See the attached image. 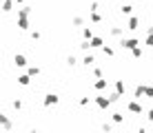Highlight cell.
Instances as JSON below:
<instances>
[{
  "instance_id": "obj_1",
  "label": "cell",
  "mask_w": 153,
  "mask_h": 133,
  "mask_svg": "<svg viewBox=\"0 0 153 133\" xmlns=\"http://www.w3.org/2000/svg\"><path fill=\"white\" fill-rule=\"evenodd\" d=\"M93 102H96V106L100 111H107L109 106H111L113 102H111V98H109V95H96V98H93Z\"/></svg>"
},
{
  "instance_id": "obj_2",
  "label": "cell",
  "mask_w": 153,
  "mask_h": 133,
  "mask_svg": "<svg viewBox=\"0 0 153 133\" xmlns=\"http://www.w3.org/2000/svg\"><path fill=\"white\" fill-rule=\"evenodd\" d=\"M120 47L126 51H133L135 47H140V40L138 38H120Z\"/></svg>"
},
{
  "instance_id": "obj_3",
  "label": "cell",
  "mask_w": 153,
  "mask_h": 133,
  "mask_svg": "<svg viewBox=\"0 0 153 133\" xmlns=\"http://www.w3.org/2000/svg\"><path fill=\"white\" fill-rule=\"evenodd\" d=\"M126 111H131V113H135V115H142L144 113V106H142L138 102V98H135V100H131V102H126Z\"/></svg>"
},
{
  "instance_id": "obj_4",
  "label": "cell",
  "mask_w": 153,
  "mask_h": 133,
  "mask_svg": "<svg viewBox=\"0 0 153 133\" xmlns=\"http://www.w3.org/2000/svg\"><path fill=\"white\" fill-rule=\"evenodd\" d=\"M13 65L18 67V69L27 67V56H22V53H16V56H13Z\"/></svg>"
},
{
  "instance_id": "obj_5",
  "label": "cell",
  "mask_w": 153,
  "mask_h": 133,
  "mask_svg": "<svg viewBox=\"0 0 153 133\" xmlns=\"http://www.w3.org/2000/svg\"><path fill=\"white\" fill-rule=\"evenodd\" d=\"M109 33L113 36V38H122V33H124V27H120V25H113V27H109Z\"/></svg>"
},
{
  "instance_id": "obj_6",
  "label": "cell",
  "mask_w": 153,
  "mask_h": 133,
  "mask_svg": "<svg viewBox=\"0 0 153 133\" xmlns=\"http://www.w3.org/2000/svg\"><path fill=\"white\" fill-rule=\"evenodd\" d=\"M0 124H2V131H4V133H9V131L13 129V122H11V118H9V115H2Z\"/></svg>"
},
{
  "instance_id": "obj_7",
  "label": "cell",
  "mask_w": 153,
  "mask_h": 133,
  "mask_svg": "<svg viewBox=\"0 0 153 133\" xmlns=\"http://www.w3.org/2000/svg\"><path fill=\"white\" fill-rule=\"evenodd\" d=\"M18 27H20V31H27L29 29V16H18Z\"/></svg>"
},
{
  "instance_id": "obj_8",
  "label": "cell",
  "mask_w": 153,
  "mask_h": 133,
  "mask_svg": "<svg viewBox=\"0 0 153 133\" xmlns=\"http://www.w3.org/2000/svg\"><path fill=\"white\" fill-rule=\"evenodd\" d=\"M138 27H140V20L135 18V16H129V20H126V29H129V31H135Z\"/></svg>"
},
{
  "instance_id": "obj_9",
  "label": "cell",
  "mask_w": 153,
  "mask_h": 133,
  "mask_svg": "<svg viewBox=\"0 0 153 133\" xmlns=\"http://www.w3.org/2000/svg\"><path fill=\"white\" fill-rule=\"evenodd\" d=\"M109 87V80H102V78H96V82H93V89L96 91H104V89Z\"/></svg>"
},
{
  "instance_id": "obj_10",
  "label": "cell",
  "mask_w": 153,
  "mask_h": 133,
  "mask_svg": "<svg viewBox=\"0 0 153 133\" xmlns=\"http://www.w3.org/2000/svg\"><path fill=\"white\" fill-rule=\"evenodd\" d=\"M53 104H58V95L56 93H47L45 95V106H53Z\"/></svg>"
},
{
  "instance_id": "obj_11",
  "label": "cell",
  "mask_w": 153,
  "mask_h": 133,
  "mask_svg": "<svg viewBox=\"0 0 153 133\" xmlns=\"http://www.w3.org/2000/svg\"><path fill=\"white\" fill-rule=\"evenodd\" d=\"M113 89H115V91H118L120 95H124V93H126V84H124V80H115Z\"/></svg>"
},
{
  "instance_id": "obj_12",
  "label": "cell",
  "mask_w": 153,
  "mask_h": 133,
  "mask_svg": "<svg viewBox=\"0 0 153 133\" xmlns=\"http://www.w3.org/2000/svg\"><path fill=\"white\" fill-rule=\"evenodd\" d=\"M18 84H20V87H29V84H31V76H29V73L18 76Z\"/></svg>"
},
{
  "instance_id": "obj_13",
  "label": "cell",
  "mask_w": 153,
  "mask_h": 133,
  "mask_svg": "<svg viewBox=\"0 0 153 133\" xmlns=\"http://www.w3.org/2000/svg\"><path fill=\"white\" fill-rule=\"evenodd\" d=\"M82 65L91 69L93 65H96V56H91V53H87V56H84V60H82Z\"/></svg>"
},
{
  "instance_id": "obj_14",
  "label": "cell",
  "mask_w": 153,
  "mask_h": 133,
  "mask_svg": "<svg viewBox=\"0 0 153 133\" xmlns=\"http://www.w3.org/2000/svg\"><path fill=\"white\" fill-rule=\"evenodd\" d=\"M91 47H93V49H102V47H104L102 38H100V36H93V38H91Z\"/></svg>"
},
{
  "instance_id": "obj_15",
  "label": "cell",
  "mask_w": 153,
  "mask_h": 133,
  "mask_svg": "<svg viewBox=\"0 0 153 133\" xmlns=\"http://www.w3.org/2000/svg\"><path fill=\"white\" fill-rule=\"evenodd\" d=\"M120 13H122V16H131V13H133V4H129V2L122 4V7H120Z\"/></svg>"
},
{
  "instance_id": "obj_16",
  "label": "cell",
  "mask_w": 153,
  "mask_h": 133,
  "mask_svg": "<svg viewBox=\"0 0 153 133\" xmlns=\"http://www.w3.org/2000/svg\"><path fill=\"white\" fill-rule=\"evenodd\" d=\"M111 120L115 122V124H122V122H124V115H122V113H118V111H115V113H111Z\"/></svg>"
},
{
  "instance_id": "obj_17",
  "label": "cell",
  "mask_w": 153,
  "mask_h": 133,
  "mask_svg": "<svg viewBox=\"0 0 153 133\" xmlns=\"http://www.w3.org/2000/svg\"><path fill=\"white\" fill-rule=\"evenodd\" d=\"M82 38H84V40H91V38H93V31L89 29V27H82Z\"/></svg>"
},
{
  "instance_id": "obj_18",
  "label": "cell",
  "mask_w": 153,
  "mask_h": 133,
  "mask_svg": "<svg viewBox=\"0 0 153 133\" xmlns=\"http://www.w3.org/2000/svg\"><path fill=\"white\" fill-rule=\"evenodd\" d=\"M133 95H135L138 100H140V98H144V84H138V87H135V93H133Z\"/></svg>"
},
{
  "instance_id": "obj_19",
  "label": "cell",
  "mask_w": 153,
  "mask_h": 133,
  "mask_svg": "<svg viewBox=\"0 0 153 133\" xmlns=\"http://www.w3.org/2000/svg\"><path fill=\"white\" fill-rule=\"evenodd\" d=\"M131 56H133L135 60H138V58H142V56H144V49H142V47H135V49L131 51Z\"/></svg>"
},
{
  "instance_id": "obj_20",
  "label": "cell",
  "mask_w": 153,
  "mask_h": 133,
  "mask_svg": "<svg viewBox=\"0 0 153 133\" xmlns=\"http://www.w3.org/2000/svg\"><path fill=\"white\" fill-rule=\"evenodd\" d=\"M80 49H82V51L93 49V47H91V40H84V38H82V42H80Z\"/></svg>"
},
{
  "instance_id": "obj_21",
  "label": "cell",
  "mask_w": 153,
  "mask_h": 133,
  "mask_svg": "<svg viewBox=\"0 0 153 133\" xmlns=\"http://www.w3.org/2000/svg\"><path fill=\"white\" fill-rule=\"evenodd\" d=\"M102 53H104L107 58H113V53H115V51H113V47H107V45H104V47H102Z\"/></svg>"
},
{
  "instance_id": "obj_22",
  "label": "cell",
  "mask_w": 153,
  "mask_h": 133,
  "mask_svg": "<svg viewBox=\"0 0 153 133\" xmlns=\"http://www.w3.org/2000/svg\"><path fill=\"white\" fill-rule=\"evenodd\" d=\"M91 22H102V16H100V11H91Z\"/></svg>"
},
{
  "instance_id": "obj_23",
  "label": "cell",
  "mask_w": 153,
  "mask_h": 133,
  "mask_svg": "<svg viewBox=\"0 0 153 133\" xmlns=\"http://www.w3.org/2000/svg\"><path fill=\"white\" fill-rule=\"evenodd\" d=\"M144 45H146V47H153V31H149V33H146V38H144Z\"/></svg>"
},
{
  "instance_id": "obj_24",
  "label": "cell",
  "mask_w": 153,
  "mask_h": 133,
  "mask_svg": "<svg viewBox=\"0 0 153 133\" xmlns=\"http://www.w3.org/2000/svg\"><path fill=\"white\" fill-rule=\"evenodd\" d=\"M71 22H73V27H82V25H84V20L80 18V16H73V20H71Z\"/></svg>"
},
{
  "instance_id": "obj_25",
  "label": "cell",
  "mask_w": 153,
  "mask_h": 133,
  "mask_svg": "<svg viewBox=\"0 0 153 133\" xmlns=\"http://www.w3.org/2000/svg\"><path fill=\"white\" fill-rule=\"evenodd\" d=\"M76 65H78L76 56H67V67H76Z\"/></svg>"
},
{
  "instance_id": "obj_26",
  "label": "cell",
  "mask_w": 153,
  "mask_h": 133,
  "mask_svg": "<svg viewBox=\"0 0 153 133\" xmlns=\"http://www.w3.org/2000/svg\"><path fill=\"white\" fill-rule=\"evenodd\" d=\"M27 73H29L31 78H33V76H40V67H29V71H27Z\"/></svg>"
},
{
  "instance_id": "obj_27",
  "label": "cell",
  "mask_w": 153,
  "mask_h": 133,
  "mask_svg": "<svg viewBox=\"0 0 153 133\" xmlns=\"http://www.w3.org/2000/svg\"><path fill=\"white\" fill-rule=\"evenodd\" d=\"M144 95L146 98H153V87L151 84H144Z\"/></svg>"
},
{
  "instance_id": "obj_28",
  "label": "cell",
  "mask_w": 153,
  "mask_h": 133,
  "mask_svg": "<svg viewBox=\"0 0 153 133\" xmlns=\"http://www.w3.org/2000/svg\"><path fill=\"white\" fill-rule=\"evenodd\" d=\"M91 69H93V76H96V78H102V69H100V67H96V65H93Z\"/></svg>"
},
{
  "instance_id": "obj_29",
  "label": "cell",
  "mask_w": 153,
  "mask_h": 133,
  "mask_svg": "<svg viewBox=\"0 0 153 133\" xmlns=\"http://www.w3.org/2000/svg\"><path fill=\"white\" fill-rule=\"evenodd\" d=\"M11 104H13V109H16V111H20V109L25 106V104H22V100H13Z\"/></svg>"
},
{
  "instance_id": "obj_30",
  "label": "cell",
  "mask_w": 153,
  "mask_h": 133,
  "mask_svg": "<svg viewBox=\"0 0 153 133\" xmlns=\"http://www.w3.org/2000/svg\"><path fill=\"white\" fill-rule=\"evenodd\" d=\"M102 129H104V131H111L113 124H111V122H102Z\"/></svg>"
},
{
  "instance_id": "obj_31",
  "label": "cell",
  "mask_w": 153,
  "mask_h": 133,
  "mask_svg": "<svg viewBox=\"0 0 153 133\" xmlns=\"http://www.w3.org/2000/svg\"><path fill=\"white\" fill-rule=\"evenodd\" d=\"M98 9H100V2H98V0H93V2H91V11H98Z\"/></svg>"
},
{
  "instance_id": "obj_32",
  "label": "cell",
  "mask_w": 153,
  "mask_h": 133,
  "mask_svg": "<svg viewBox=\"0 0 153 133\" xmlns=\"http://www.w3.org/2000/svg\"><path fill=\"white\" fill-rule=\"evenodd\" d=\"M31 40H40V31H31Z\"/></svg>"
},
{
  "instance_id": "obj_33",
  "label": "cell",
  "mask_w": 153,
  "mask_h": 133,
  "mask_svg": "<svg viewBox=\"0 0 153 133\" xmlns=\"http://www.w3.org/2000/svg\"><path fill=\"white\" fill-rule=\"evenodd\" d=\"M146 120H149V122H153V109H149V111H146Z\"/></svg>"
},
{
  "instance_id": "obj_34",
  "label": "cell",
  "mask_w": 153,
  "mask_h": 133,
  "mask_svg": "<svg viewBox=\"0 0 153 133\" xmlns=\"http://www.w3.org/2000/svg\"><path fill=\"white\" fill-rule=\"evenodd\" d=\"M89 104V98H80V106H87Z\"/></svg>"
},
{
  "instance_id": "obj_35",
  "label": "cell",
  "mask_w": 153,
  "mask_h": 133,
  "mask_svg": "<svg viewBox=\"0 0 153 133\" xmlns=\"http://www.w3.org/2000/svg\"><path fill=\"white\" fill-rule=\"evenodd\" d=\"M16 4H18V7L20 4H27V0H16Z\"/></svg>"
}]
</instances>
